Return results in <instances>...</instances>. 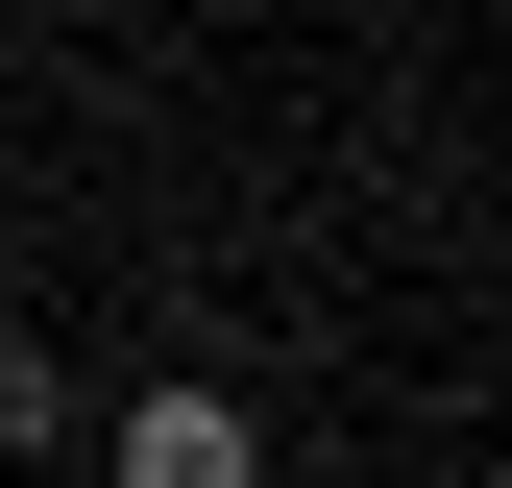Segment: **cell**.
I'll return each mask as SVG.
<instances>
[{
  "instance_id": "cell-1",
  "label": "cell",
  "mask_w": 512,
  "mask_h": 488,
  "mask_svg": "<svg viewBox=\"0 0 512 488\" xmlns=\"http://www.w3.org/2000/svg\"><path fill=\"white\" fill-rule=\"evenodd\" d=\"M98 440V488H269V415L220 391V366H147L122 415H74Z\"/></svg>"
},
{
  "instance_id": "cell-2",
  "label": "cell",
  "mask_w": 512,
  "mask_h": 488,
  "mask_svg": "<svg viewBox=\"0 0 512 488\" xmlns=\"http://www.w3.org/2000/svg\"><path fill=\"white\" fill-rule=\"evenodd\" d=\"M49 440H74V366H49L25 318H0V464H49Z\"/></svg>"
}]
</instances>
